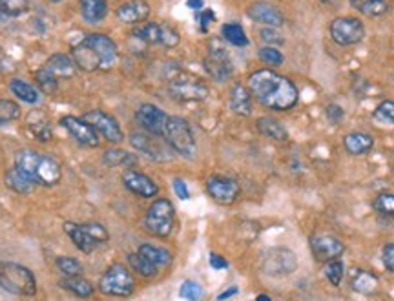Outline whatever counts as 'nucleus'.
Instances as JSON below:
<instances>
[{
    "label": "nucleus",
    "mask_w": 394,
    "mask_h": 301,
    "mask_svg": "<svg viewBox=\"0 0 394 301\" xmlns=\"http://www.w3.org/2000/svg\"><path fill=\"white\" fill-rule=\"evenodd\" d=\"M248 90L259 104L274 111L290 110L300 99V91L294 82L272 69H258L250 74Z\"/></svg>",
    "instance_id": "nucleus-1"
},
{
    "label": "nucleus",
    "mask_w": 394,
    "mask_h": 301,
    "mask_svg": "<svg viewBox=\"0 0 394 301\" xmlns=\"http://www.w3.org/2000/svg\"><path fill=\"white\" fill-rule=\"evenodd\" d=\"M15 168H19L33 185L37 186H55L63 179V170L61 164L50 155L33 152V150H22L17 153Z\"/></svg>",
    "instance_id": "nucleus-2"
},
{
    "label": "nucleus",
    "mask_w": 394,
    "mask_h": 301,
    "mask_svg": "<svg viewBox=\"0 0 394 301\" xmlns=\"http://www.w3.org/2000/svg\"><path fill=\"white\" fill-rule=\"evenodd\" d=\"M0 287L15 296H35L37 280L24 265L0 261Z\"/></svg>",
    "instance_id": "nucleus-3"
},
{
    "label": "nucleus",
    "mask_w": 394,
    "mask_h": 301,
    "mask_svg": "<svg viewBox=\"0 0 394 301\" xmlns=\"http://www.w3.org/2000/svg\"><path fill=\"white\" fill-rule=\"evenodd\" d=\"M164 141L175 153L190 159L195 155V137L192 132V126L186 119L177 115L168 117L166 128H164Z\"/></svg>",
    "instance_id": "nucleus-4"
},
{
    "label": "nucleus",
    "mask_w": 394,
    "mask_h": 301,
    "mask_svg": "<svg viewBox=\"0 0 394 301\" xmlns=\"http://www.w3.org/2000/svg\"><path fill=\"white\" fill-rule=\"evenodd\" d=\"M175 210L168 199L153 201L144 216V228L155 238H168L174 230Z\"/></svg>",
    "instance_id": "nucleus-5"
},
{
    "label": "nucleus",
    "mask_w": 394,
    "mask_h": 301,
    "mask_svg": "<svg viewBox=\"0 0 394 301\" xmlns=\"http://www.w3.org/2000/svg\"><path fill=\"white\" fill-rule=\"evenodd\" d=\"M135 289V281L130 270L121 263L111 265L99 280V291L106 296L128 298Z\"/></svg>",
    "instance_id": "nucleus-6"
},
{
    "label": "nucleus",
    "mask_w": 394,
    "mask_h": 301,
    "mask_svg": "<svg viewBox=\"0 0 394 301\" xmlns=\"http://www.w3.org/2000/svg\"><path fill=\"white\" fill-rule=\"evenodd\" d=\"M205 69L206 74L217 82H226L234 74L230 55L217 38H212L210 44H208V55L205 57Z\"/></svg>",
    "instance_id": "nucleus-7"
},
{
    "label": "nucleus",
    "mask_w": 394,
    "mask_h": 301,
    "mask_svg": "<svg viewBox=\"0 0 394 301\" xmlns=\"http://www.w3.org/2000/svg\"><path fill=\"white\" fill-rule=\"evenodd\" d=\"M298 269V258L296 254L283 247H276L263 254L261 270L265 274L272 278H281V276L292 274Z\"/></svg>",
    "instance_id": "nucleus-8"
},
{
    "label": "nucleus",
    "mask_w": 394,
    "mask_h": 301,
    "mask_svg": "<svg viewBox=\"0 0 394 301\" xmlns=\"http://www.w3.org/2000/svg\"><path fill=\"white\" fill-rule=\"evenodd\" d=\"M133 37L146 44H159L164 48H175L181 41L179 33L168 24L157 22H142L133 30Z\"/></svg>",
    "instance_id": "nucleus-9"
},
{
    "label": "nucleus",
    "mask_w": 394,
    "mask_h": 301,
    "mask_svg": "<svg viewBox=\"0 0 394 301\" xmlns=\"http://www.w3.org/2000/svg\"><path fill=\"white\" fill-rule=\"evenodd\" d=\"M170 96L181 102H192V100H205L208 97V86L195 75L181 74L175 75L170 82Z\"/></svg>",
    "instance_id": "nucleus-10"
},
{
    "label": "nucleus",
    "mask_w": 394,
    "mask_h": 301,
    "mask_svg": "<svg viewBox=\"0 0 394 301\" xmlns=\"http://www.w3.org/2000/svg\"><path fill=\"white\" fill-rule=\"evenodd\" d=\"M331 37L340 46H354L365 37V26L356 16H338L331 24Z\"/></svg>",
    "instance_id": "nucleus-11"
},
{
    "label": "nucleus",
    "mask_w": 394,
    "mask_h": 301,
    "mask_svg": "<svg viewBox=\"0 0 394 301\" xmlns=\"http://www.w3.org/2000/svg\"><path fill=\"white\" fill-rule=\"evenodd\" d=\"M83 119H85L88 124H91V126L97 130V133L102 135L108 143L113 144L122 143L124 133H122L119 122L116 121V117H111L110 113H106V111L102 110H91L86 111L85 115H83Z\"/></svg>",
    "instance_id": "nucleus-12"
},
{
    "label": "nucleus",
    "mask_w": 394,
    "mask_h": 301,
    "mask_svg": "<svg viewBox=\"0 0 394 301\" xmlns=\"http://www.w3.org/2000/svg\"><path fill=\"white\" fill-rule=\"evenodd\" d=\"M309 243L314 258L321 263H327L331 259H340L345 252V245L342 239L332 234H316L309 239Z\"/></svg>",
    "instance_id": "nucleus-13"
},
{
    "label": "nucleus",
    "mask_w": 394,
    "mask_h": 301,
    "mask_svg": "<svg viewBox=\"0 0 394 301\" xmlns=\"http://www.w3.org/2000/svg\"><path fill=\"white\" fill-rule=\"evenodd\" d=\"M61 126H63L77 143L86 146V148H97L100 144V137L97 130H95L91 124H88L85 119L66 115L61 119Z\"/></svg>",
    "instance_id": "nucleus-14"
},
{
    "label": "nucleus",
    "mask_w": 394,
    "mask_h": 301,
    "mask_svg": "<svg viewBox=\"0 0 394 301\" xmlns=\"http://www.w3.org/2000/svg\"><path fill=\"white\" fill-rule=\"evenodd\" d=\"M206 192L219 205H232L239 197V183L225 175H212L206 179Z\"/></svg>",
    "instance_id": "nucleus-15"
},
{
    "label": "nucleus",
    "mask_w": 394,
    "mask_h": 301,
    "mask_svg": "<svg viewBox=\"0 0 394 301\" xmlns=\"http://www.w3.org/2000/svg\"><path fill=\"white\" fill-rule=\"evenodd\" d=\"M168 117L161 108L155 104H141L135 111V121L142 130H146L150 135H164V128L168 122Z\"/></svg>",
    "instance_id": "nucleus-16"
},
{
    "label": "nucleus",
    "mask_w": 394,
    "mask_h": 301,
    "mask_svg": "<svg viewBox=\"0 0 394 301\" xmlns=\"http://www.w3.org/2000/svg\"><path fill=\"white\" fill-rule=\"evenodd\" d=\"M80 43H85L99 55L102 68H111L117 60V44L105 33H89Z\"/></svg>",
    "instance_id": "nucleus-17"
},
{
    "label": "nucleus",
    "mask_w": 394,
    "mask_h": 301,
    "mask_svg": "<svg viewBox=\"0 0 394 301\" xmlns=\"http://www.w3.org/2000/svg\"><path fill=\"white\" fill-rule=\"evenodd\" d=\"M122 183L127 186V190H130L131 194H135L139 197H153L159 194V186L152 181V177H148L146 174L142 172H137V170H127L122 174Z\"/></svg>",
    "instance_id": "nucleus-18"
},
{
    "label": "nucleus",
    "mask_w": 394,
    "mask_h": 301,
    "mask_svg": "<svg viewBox=\"0 0 394 301\" xmlns=\"http://www.w3.org/2000/svg\"><path fill=\"white\" fill-rule=\"evenodd\" d=\"M116 15L122 24L139 26V24L148 21V16H150V4H148L146 0H128V2H124L122 5H119Z\"/></svg>",
    "instance_id": "nucleus-19"
},
{
    "label": "nucleus",
    "mask_w": 394,
    "mask_h": 301,
    "mask_svg": "<svg viewBox=\"0 0 394 301\" xmlns=\"http://www.w3.org/2000/svg\"><path fill=\"white\" fill-rule=\"evenodd\" d=\"M248 19L267 27H279L283 24V13L270 2H254L247 10Z\"/></svg>",
    "instance_id": "nucleus-20"
},
{
    "label": "nucleus",
    "mask_w": 394,
    "mask_h": 301,
    "mask_svg": "<svg viewBox=\"0 0 394 301\" xmlns=\"http://www.w3.org/2000/svg\"><path fill=\"white\" fill-rule=\"evenodd\" d=\"M228 106H230V110L234 113L241 117H248L252 113V93H250L247 86L241 85V82H236L232 86Z\"/></svg>",
    "instance_id": "nucleus-21"
},
{
    "label": "nucleus",
    "mask_w": 394,
    "mask_h": 301,
    "mask_svg": "<svg viewBox=\"0 0 394 301\" xmlns=\"http://www.w3.org/2000/svg\"><path fill=\"white\" fill-rule=\"evenodd\" d=\"M153 137H157V135H153ZM153 137L144 135V133H131L130 143L133 148L142 152L144 155L153 159V161H166V159H170L168 153L159 146V143Z\"/></svg>",
    "instance_id": "nucleus-22"
},
{
    "label": "nucleus",
    "mask_w": 394,
    "mask_h": 301,
    "mask_svg": "<svg viewBox=\"0 0 394 301\" xmlns=\"http://www.w3.org/2000/svg\"><path fill=\"white\" fill-rule=\"evenodd\" d=\"M44 68L55 77V79H69L75 75V63L74 58L64 53H55L52 57L47 58V63Z\"/></svg>",
    "instance_id": "nucleus-23"
},
{
    "label": "nucleus",
    "mask_w": 394,
    "mask_h": 301,
    "mask_svg": "<svg viewBox=\"0 0 394 301\" xmlns=\"http://www.w3.org/2000/svg\"><path fill=\"white\" fill-rule=\"evenodd\" d=\"M380 281L378 278L369 272V270L356 269L351 274V289L358 294H363V296H371L374 292H378Z\"/></svg>",
    "instance_id": "nucleus-24"
},
{
    "label": "nucleus",
    "mask_w": 394,
    "mask_h": 301,
    "mask_svg": "<svg viewBox=\"0 0 394 301\" xmlns=\"http://www.w3.org/2000/svg\"><path fill=\"white\" fill-rule=\"evenodd\" d=\"M72 58H74L75 66L85 69V71H95V69L102 68L99 55L89 48V46H86L85 43H79L77 46H74V49H72Z\"/></svg>",
    "instance_id": "nucleus-25"
},
{
    "label": "nucleus",
    "mask_w": 394,
    "mask_h": 301,
    "mask_svg": "<svg viewBox=\"0 0 394 301\" xmlns=\"http://www.w3.org/2000/svg\"><path fill=\"white\" fill-rule=\"evenodd\" d=\"M64 232L68 234L69 239L74 241V245L80 252L91 254L95 250V247H97V243H95L94 239L89 238V234L86 232L85 225H77V223L72 221L64 223Z\"/></svg>",
    "instance_id": "nucleus-26"
},
{
    "label": "nucleus",
    "mask_w": 394,
    "mask_h": 301,
    "mask_svg": "<svg viewBox=\"0 0 394 301\" xmlns=\"http://www.w3.org/2000/svg\"><path fill=\"white\" fill-rule=\"evenodd\" d=\"M343 146L351 155H365L373 150L374 139L369 133L352 132L343 137Z\"/></svg>",
    "instance_id": "nucleus-27"
},
{
    "label": "nucleus",
    "mask_w": 394,
    "mask_h": 301,
    "mask_svg": "<svg viewBox=\"0 0 394 301\" xmlns=\"http://www.w3.org/2000/svg\"><path fill=\"white\" fill-rule=\"evenodd\" d=\"M80 15L89 24H99L108 15V2L106 0H79Z\"/></svg>",
    "instance_id": "nucleus-28"
},
{
    "label": "nucleus",
    "mask_w": 394,
    "mask_h": 301,
    "mask_svg": "<svg viewBox=\"0 0 394 301\" xmlns=\"http://www.w3.org/2000/svg\"><path fill=\"white\" fill-rule=\"evenodd\" d=\"M258 132L265 137L272 139V141H278V143H285L287 139H289V132H287V128L281 124L279 121L272 119V117H261L258 119Z\"/></svg>",
    "instance_id": "nucleus-29"
},
{
    "label": "nucleus",
    "mask_w": 394,
    "mask_h": 301,
    "mask_svg": "<svg viewBox=\"0 0 394 301\" xmlns=\"http://www.w3.org/2000/svg\"><path fill=\"white\" fill-rule=\"evenodd\" d=\"M137 252L141 254L144 259H148L153 267H157V269H164V267H168V265L172 263V254H170L166 249H163V247H155V245L144 243L139 247Z\"/></svg>",
    "instance_id": "nucleus-30"
},
{
    "label": "nucleus",
    "mask_w": 394,
    "mask_h": 301,
    "mask_svg": "<svg viewBox=\"0 0 394 301\" xmlns=\"http://www.w3.org/2000/svg\"><path fill=\"white\" fill-rule=\"evenodd\" d=\"M351 5L358 13L371 16V19L385 15L387 10H389L387 0H351Z\"/></svg>",
    "instance_id": "nucleus-31"
},
{
    "label": "nucleus",
    "mask_w": 394,
    "mask_h": 301,
    "mask_svg": "<svg viewBox=\"0 0 394 301\" xmlns=\"http://www.w3.org/2000/svg\"><path fill=\"white\" fill-rule=\"evenodd\" d=\"M6 185H8V188L17 192V194H22V196H24V194H30V192H33V188H35L32 181L28 179L26 175L22 174L19 168H15V166L8 170V174H6Z\"/></svg>",
    "instance_id": "nucleus-32"
},
{
    "label": "nucleus",
    "mask_w": 394,
    "mask_h": 301,
    "mask_svg": "<svg viewBox=\"0 0 394 301\" xmlns=\"http://www.w3.org/2000/svg\"><path fill=\"white\" fill-rule=\"evenodd\" d=\"M221 35H223V38H225L226 43L232 44V46H236V48H245V46H248V37L241 24H236V22L223 24V27H221Z\"/></svg>",
    "instance_id": "nucleus-33"
},
{
    "label": "nucleus",
    "mask_w": 394,
    "mask_h": 301,
    "mask_svg": "<svg viewBox=\"0 0 394 301\" xmlns=\"http://www.w3.org/2000/svg\"><path fill=\"white\" fill-rule=\"evenodd\" d=\"M61 287L69 291L72 294H75L77 298H89L94 296V285L89 283L88 280L85 278H79V276H75V278H63L61 280Z\"/></svg>",
    "instance_id": "nucleus-34"
},
{
    "label": "nucleus",
    "mask_w": 394,
    "mask_h": 301,
    "mask_svg": "<svg viewBox=\"0 0 394 301\" xmlns=\"http://www.w3.org/2000/svg\"><path fill=\"white\" fill-rule=\"evenodd\" d=\"M102 161H105L106 166L116 168V166H133V164L137 163V157L133 155V153L127 152V150L110 148L105 152Z\"/></svg>",
    "instance_id": "nucleus-35"
},
{
    "label": "nucleus",
    "mask_w": 394,
    "mask_h": 301,
    "mask_svg": "<svg viewBox=\"0 0 394 301\" xmlns=\"http://www.w3.org/2000/svg\"><path fill=\"white\" fill-rule=\"evenodd\" d=\"M10 90L15 93V97H19L21 100L28 102V104H35L41 99V93H39L37 88L26 82V80L13 79L10 82Z\"/></svg>",
    "instance_id": "nucleus-36"
},
{
    "label": "nucleus",
    "mask_w": 394,
    "mask_h": 301,
    "mask_svg": "<svg viewBox=\"0 0 394 301\" xmlns=\"http://www.w3.org/2000/svg\"><path fill=\"white\" fill-rule=\"evenodd\" d=\"M128 263H130V267L133 270H135L137 274L142 276V278H155L159 272L157 267H153L148 259H144L139 252L135 254H130L128 256Z\"/></svg>",
    "instance_id": "nucleus-37"
},
{
    "label": "nucleus",
    "mask_w": 394,
    "mask_h": 301,
    "mask_svg": "<svg viewBox=\"0 0 394 301\" xmlns=\"http://www.w3.org/2000/svg\"><path fill=\"white\" fill-rule=\"evenodd\" d=\"M323 272H325V278L331 281L332 285H342L343 276H345V267H343L342 259H331V261L323 263Z\"/></svg>",
    "instance_id": "nucleus-38"
},
{
    "label": "nucleus",
    "mask_w": 394,
    "mask_h": 301,
    "mask_svg": "<svg viewBox=\"0 0 394 301\" xmlns=\"http://www.w3.org/2000/svg\"><path fill=\"white\" fill-rule=\"evenodd\" d=\"M21 106L15 100L0 99V124H10V122L21 119Z\"/></svg>",
    "instance_id": "nucleus-39"
},
{
    "label": "nucleus",
    "mask_w": 394,
    "mask_h": 301,
    "mask_svg": "<svg viewBox=\"0 0 394 301\" xmlns=\"http://www.w3.org/2000/svg\"><path fill=\"white\" fill-rule=\"evenodd\" d=\"M55 265L57 269L64 274V278H75V276H80L83 272V265L80 261H77L75 258H69V256H61V258L55 259Z\"/></svg>",
    "instance_id": "nucleus-40"
},
{
    "label": "nucleus",
    "mask_w": 394,
    "mask_h": 301,
    "mask_svg": "<svg viewBox=\"0 0 394 301\" xmlns=\"http://www.w3.org/2000/svg\"><path fill=\"white\" fill-rule=\"evenodd\" d=\"M30 10V0H0V13L8 16H21Z\"/></svg>",
    "instance_id": "nucleus-41"
},
{
    "label": "nucleus",
    "mask_w": 394,
    "mask_h": 301,
    "mask_svg": "<svg viewBox=\"0 0 394 301\" xmlns=\"http://www.w3.org/2000/svg\"><path fill=\"white\" fill-rule=\"evenodd\" d=\"M374 210L382 214V216L394 217V194H380L374 199Z\"/></svg>",
    "instance_id": "nucleus-42"
},
{
    "label": "nucleus",
    "mask_w": 394,
    "mask_h": 301,
    "mask_svg": "<svg viewBox=\"0 0 394 301\" xmlns=\"http://www.w3.org/2000/svg\"><path fill=\"white\" fill-rule=\"evenodd\" d=\"M374 119L384 124H394V100H384L374 110Z\"/></svg>",
    "instance_id": "nucleus-43"
},
{
    "label": "nucleus",
    "mask_w": 394,
    "mask_h": 301,
    "mask_svg": "<svg viewBox=\"0 0 394 301\" xmlns=\"http://www.w3.org/2000/svg\"><path fill=\"white\" fill-rule=\"evenodd\" d=\"M35 79H37V82H39V86H41V90L44 91V93H55L57 91V80L58 79H55L50 71H47L46 68H43V69H39L37 71V75H35Z\"/></svg>",
    "instance_id": "nucleus-44"
},
{
    "label": "nucleus",
    "mask_w": 394,
    "mask_h": 301,
    "mask_svg": "<svg viewBox=\"0 0 394 301\" xmlns=\"http://www.w3.org/2000/svg\"><path fill=\"white\" fill-rule=\"evenodd\" d=\"M179 296L186 301H199L203 298V289L195 281H184L179 289Z\"/></svg>",
    "instance_id": "nucleus-45"
},
{
    "label": "nucleus",
    "mask_w": 394,
    "mask_h": 301,
    "mask_svg": "<svg viewBox=\"0 0 394 301\" xmlns=\"http://www.w3.org/2000/svg\"><path fill=\"white\" fill-rule=\"evenodd\" d=\"M258 57L261 58L265 64H270V66H281L285 60L283 53L274 48V46H265V48L259 49Z\"/></svg>",
    "instance_id": "nucleus-46"
},
{
    "label": "nucleus",
    "mask_w": 394,
    "mask_h": 301,
    "mask_svg": "<svg viewBox=\"0 0 394 301\" xmlns=\"http://www.w3.org/2000/svg\"><path fill=\"white\" fill-rule=\"evenodd\" d=\"M85 228L86 232L89 234V238L94 239L97 245L106 243V241L110 239V234H108V230H106L100 223H85Z\"/></svg>",
    "instance_id": "nucleus-47"
},
{
    "label": "nucleus",
    "mask_w": 394,
    "mask_h": 301,
    "mask_svg": "<svg viewBox=\"0 0 394 301\" xmlns=\"http://www.w3.org/2000/svg\"><path fill=\"white\" fill-rule=\"evenodd\" d=\"M259 37H261V41L263 43H267V44H283L285 43V38H283V35L276 30V27H263L261 32H259Z\"/></svg>",
    "instance_id": "nucleus-48"
},
{
    "label": "nucleus",
    "mask_w": 394,
    "mask_h": 301,
    "mask_svg": "<svg viewBox=\"0 0 394 301\" xmlns=\"http://www.w3.org/2000/svg\"><path fill=\"white\" fill-rule=\"evenodd\" d=\"M382 261H384L385 269L394 274V243H387L382 250Z\"/></svg>",
    "instance_id": "nucleus-49"
},
{
    "label": "nucleus",
    "mask_w": 394,
    "mask_h": 301,
    "mask_svg": "<svg viewBox=\"0 0 394 301\" xmlns=\"http://www.w3.org/2000/svg\"><path fill=\"white\" fill-rule=\"evenodd\" d=\"M216 21V13L212 10H201V13L197 15V22H199V30L203 33L208 32V24Z\"/></svg>",
    "instance_id": "nucleus-50"
},
{
    "label": "nucleus",
    "mask_w": 394,
    "mask_h": 301,
    "mask_svg": "<svg viewBox=\"0 0 394 301\" xmlns=\"http://www.w3.org/2000/svg\"><path fill=\"white\" fill-rule=\"evenodd\" d=\"M327 119L332 122V124H340L343 119V108L340 104H329L325 108Z\"/></svg>",
    "instance_id": "nucleus-51"
},
{
    "label": "nucleus",
    "mask_w": 394,
    "mask_h": 301,
    "mask_svg": "<svg viewBox=\"0 0 394 301\" xmlns=\"http://www.w3.org/2000/svg\"><path fill=\"white\" fill-rule=\"evenodd\" d=\"M174 190L175 194L179 196V199H188L190 197V192H188V186H186V183H184L183 179H174Z\"/></svg>",
    "instance_id": "nucleus-52"
},
{
    "label": "nucleus",
    "mask_w": 394,
    "mask_h": 301,
    "mask_svg": "<svg viewBox=\"0 0 394 301\" xmlns=\"http://www.w3.org/2000/svg\"><path fill=\"white\" fill-rule=\"evenodd\" d=\"M210 267L216 270L228 269V261L225 258H221L219 254H210Z\"/></svg>",
    "instance_id": "nucleus-53"
},
{
    "label": "nucleus",
    "mask_w": 394,
    "mask_h": 301,
    "mask_svg": "<svg viewBox=\"0 0 394 301\" xmlns=\"http://www.w3.org/2000/svg\"><path fill=\"white\" fill-rule=\"evenodd\" d=\"M236 294H237V287H232V289H226L225 292H221L219 296H217V300L226 301V300H230L232 296H236Z\"/></svg>",
    "instance_id": "nucleus-54"
},
{
    "label": "nucleus",
    "mask_w": 394,
    "mask_h": 301,
    "mask_svg": "<svg viewBox=\"0 0 394 301\" xmlns=\"http://www.w3.org/2000/svg\"><path fill=\"white\" fill-rule=\"evenodd\" d=\"M186 5H188L190 10L199 11V10H203V5H205V0H186Z\"/></svg>",
    "instance_id": "nucleus-55"
},
{
    "label": "nucleus",
    "mask_w": 394,
    "mask_h": 301,
    "mask_svg": "<svg viewBox=\"0 0 394 301\" xmlns=\"http://www.w3.org/2000/svg\"><path fill=\"white\" fill-rule=\"evenodd\" d=\"M256 301H272V300H270V296H267V294H259V296L256 298Z\"/></svg>",
    "instance_id": "nucleus-56"
},
{
    "label": "nucleus",
    "mask_w": 394,
    "mask_h": 301,
    "mask_svg": "<svg viewBox=\"0 0 394 301\" xmlns=\"http://www.w3.org/2000/svg\"><path fill=\"white\" fill-rule=\"evenodd\" d=\"M320 2H323V4L332 5V4H336V2H340V0H320Z\"/></svg>",
    "instance_id": "nucleus-57"
},
{
    "label": "nucleus",
    "mask_w": 394,
    "mask_h": 301,
    "mask_svg": "<svg viewBox=\"0 0 394 301\" xmlns=\"http://www.w3.org/2000/svg\"><path fill=\"white\" fill-rule=\"evenodd\" d=\"M50 2H61V0H50Z\"/></svg>",
    "instance_id": "nucleus-58"
}]
</instances>
